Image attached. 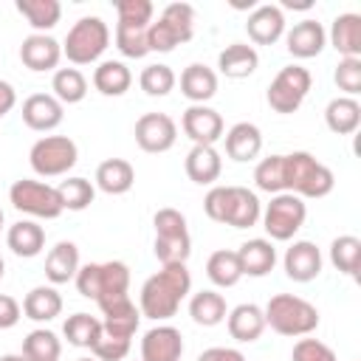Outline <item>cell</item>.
<instances>
[{
    "instance_id": "cell-1",
    "label": "cell",
    "mask_w": 361,
    "mask_h": 361,
    "mask_svg": "<svg viewBox=\"0 0 361 361\" xmlns=\"http://www.w3.org/2000/svg\"><path fill=\"white\" fill-rule=\"evenodd\" d=\"M189 290H192V274H189L186 262L161 265V271L152 274L141 285L138 310H141V316H147L152 322H166L178 313V307L189 296Z\"/></svg>"
},
{
    "instance_id": "cell-2",
    "label": "cell",
    "mask_w": 361,
    "mask_h": 361,
    "mask_svg": "<svg viewBox=\"0 0 361 361\" xmlns=\"http://www.w3.org/2000/svg\"><path fill=\"white\" fill-rule=\"evenodd\" d=\"M262 313H265V327H271L279 336H310L322 322L319 307L293 293L271 296Z\"/></svg>"
},
{
    "instance_id": "cell-3",
    "label": "cell",
    "mask_w": 361,
    "mask_h": 361,
    "mask_svg": "<svg viewBox=\"0 0 361 361\" xmlns=\"http://www.w3.org/2000/svg\"><path fill=\"white\" fill-rule=\"evenodd\" d=\"M333 186H336L333 169L324 166L322 161H316V155H310L305 149L285 155V192L299 195L302 200L305 197L316 200V197L330 195Z\"/></svg>"
},
{
    "instance_id": "cell-4",
    "label": "cell",
    "mask_w": 361,
    "mask_h": 361,
    "mask_svg": "<svg viewBox=\"0 0 361 361\" xmlns=\"http://www.w3.org/2000/svg\"><path fill=\"white\" fill-rule=\"evenodd\" d=\"M192 34H195V8L189 3L175 0V3L164 6V11L158 14V20L149 23V28H147V45H149V51L169 54L178 45L189 42Z\"/></svg>"
},
{
    "instance_id": "cell-5",
    "label": "cell",
    "mask_w": 361,
    "mask_h": 361,
    "mask_svg": "<svg viewBox=\"0 0 361 361\" xmlns=\"http://www.w3.org/2000/svg\"><path fill=\"white\" fill-rule=\"evenodd\" d=\"M155 226V243L152 251L158 257L161 265H172V262H186L192 254V240H189V228H186V217L183 212L164 206L155 212L152 217Z\"/></svg>"
},
{
    "instance_id": "cell-6",
    "label": "cell",
    "mask_w": 361,
    "mask_h": 361,
    "mask_svg": "<svg viewBox=\"0 0 361 361\" xmlns=\"http://www.w3.org/2000/svg\"><path fill=\"white\" fill-rule=\"evenodd\" d=\"M107 45H110L107 23L96 14H87L71 25V31L62 42V56H68V62H73V65H90L107 51Z\"/></svg>"
},
{
    "instance_id": "cell-7",
    "label": "cell",
    "mask_w": 361,
    "mask_h": 361,
    "mask_svg": "<svg viewBox=\"0 0 361 361\" xmlns=\"http://www.w3.org/2000/svg\"><path fill=\"white\" fill-rule=\"evenodd\" d=\"M79 161V147L68 135H42L28 152V164L39 178L68 175Z\"/></svg>"
},
{
    "instance_id": "cell-8",
    "label": "cell",
    "mask_w": 361,
    "mask_h": 361,
    "mask_svg": "<svg viewBox=\"0 0 361 361\" xmlns=\"http://www.w3.org/2000/svg\"><path fill=\"white\" fill-rule=\"evenodd\" d=\"M262 228L268 231L271 243H288L296 237V231L305 226L307 220V203L299 195L290 192H279L271 197V203L265 206V212L259 214Z\"/></svg>"
},
{
    "instance_id": "cell-9",
    "label": "cell",
    "mask_w": 361,
    "mask_h": 361,
    "mask_svg": "<svg viewBox=\"0 0 361 361\" xmlns=\"http://www.w3.org/2000/svg\"><path fill=\"white\" fill-rule=\"evenodd\" d=\"M310 85H313V76L307 68L302 65H285L279 68V73L271 79L268 90H265V99H268V107L274 113H282V116H290L302 107L305 96L310 93Z\"/></svg>"
},
{
    "instance_id": "cell-10",
    "label": "cell",
    "mask_w": 361,
    "mask_h": 361,
    "mask_svg": "<svg viewBox=\"0 0 361 361\" xmlns=\"http://www.w3.org/2000/svg\"><path fill=\"white\" fill-rule=\"evenodd\" d=\"M8 200L17 212H23L28 217H39V220H56L65 212L59 203L56 186H51L45 180H34V178L14 180L8 189Z\"/></svg>"
},
{
    "instance_id": "cell-11",
    "label": "cell",
    "mask_w": 361,
    "mask_h": 361,
    "mask_svg": "<svg viewBox=\"0 0 361 361\" xmlns=\"http://www.w3.org/2000/svg\"><path fill=\"white\" fill-rule=\"evenodd\" d=\"M178 141V124L172 116L166 113H144L138 121H135V144L144 149V152H166L172 149Z\"/></svg>"
},
{
    "instance_id": "cell-12",
    "label": "cell",
    "mask_w": 361,
    "mask_h": 361,
    "mask_svg": "<svg viewBox=\"0 0 361 361\" xmlns=\"http://www.w3.org/2000/svg\"><path fill=\"white\" fill-rule=\"evenodd\" d=\"M180 130L200 147H214L223 133H226V124H223V116L209 107V104H189L180 116Z\"/></svg>"
},
{
    "instance_id": "cell-13",
    "label": "cell",
    "mask_w": 361,
    "mask_h": 361,
    "mask_svg": "<svg viewBox=\"0 0 361 361\" xmlns=\"http://www.w3.org/2000/svg\"><path fill=\"white\" fill-rule=\"evenodd\" d=\"M65 118V104L54 93H31L23 102V121L25 127L37 133H51L62 124Z\"/></svg>"
},
{
    "instance_id": "cell-14",
    "label": "cell",
    "mask_w": 361,
    "mask_h": 361,
    "mask_svg": "<svg viewBox=\"0 0 361 361\" xmlns=\"http://www.w3.org/2000/svg\"><path fill=\"white\" fill-rule=\"evenodd\" d=\"M322 251L316 243L310 240H293L290 248L285 251L282 257V265H285V274L288 279L293 282H313L319 274H322Z\"/></svg>"
},
{
    "instance_id": "cell-15",
    "label": "cell",
    "mask_w": 361,
    "mask_h": 361,
    "mask_svg": "<svg viewBox=\"0 0 361 361\" xmlns=\"http://www.w3.org/2000/svg\"><path fill=\"white\" fill-rule=\"evenodd\" d=\"M59 59H62V42H56L51 34H28L20 45V62L34 73L56 71Z\"/></svg>"
},
{
    "instance_id": "cell-16",
    "label": "cell",
    "mask_w": 361,
    "mask_h": 361,
    "mask_svg": "<svg viewBox=\"0 0 361 361\" xmlns=\"http://www.w3.org/2000/svg\"><path fill=\"white\" fill-rule=\"evenodd\" d=\"M183 336L172 324H158L141 338V361H180Z\"/></svg>"
},
{
    "instance_id": "cell-17",
    "label": "cell",
    "mask_w": 361,
    "mask_h": 361,
    "mask_svg": "<svg viewBox=\"0 0 361 361\" xmlns=\"http://www.w3.org/2000/svg\"><path fill=\"white\" fill-rule=\"evenodd\" d=\"M127 290H130V268H127V262H121V259L99 262V282H96V299H93L99 305V310H104L113 302L127 299Z\"/></svg>"
},
{
    "instance_id": "cell-18",
    "label": "cell",
    "mask_w": 361,
    "mask_h": 361,
    "mask_svg": "<svg viewBox=\"0 0 361 361\" xmlns=\"http://www.w3.org/2000/svg\"><path fill=\"white\" fill-rule=\"evenodd\" d=\"M327 45V31L319 20H299L293 23L290 31H285V48L296 59H310L319 56Z\"/></svg>"
},
{
    "instance_id": "cell-19",
    "label": "cell",
    "mask_w": 361,
    "mask_h": 361,
    "mask_svg": "<svg viewBox=\"0 0 361 361\" xmlns=\"http://www.w3.org/2000/svg\"><path fill=\"white\" fill-rule=\"evenodd\" d=\"M245 31L251 42L257 45H274L279 37H285V11L274 3L254 6V11L245 20Z\"/></svg>"
},
{
    "instance_id": "cell-20",
    "label": "cell",
    "mask_w": 361,
    "mask_h": 361,
    "mask_svg": "<svg viewBox=\"0 0 361 361\" xmlns=\"http://www.w3.org/2000/svg\"><path fill=\"white\" fill-rule=\"evenodd\" d=\"M259 214H262L259 197H257L248 186H228V200H226L223 226H231V228H251V226H257Z\"/></svg>"
},
{
    "instance_id": "cell-21",
    "label": "cell",
    "mask_w": 361,
    "mask_h": 361,
    "mask_svg": "<svg viewBox=\"0 0 361 361\" xmlns=\"http://www.w3.org/2000/svg\"><path fill=\"white\" fill-rule=\"evenodd\" d=\"M226 327H228V336L240 344H251L257 341L262 333H265V313L259 305L254 302H243L237 307L228 310L226 316Z\"/></svg>"
},
{
    "instance_id": "cell-22",
    "label": "cell",
    "mask_w": 361,
    "mask_h": 361,
    "mask_svg": "<svg viewBox=\"0 0 361 361\" xmlns=\"http://www.w3.org/2000/svg\"><path fill=\"white\" fill-rule=\"evenodd\" d=\"M226 138V155L237 164H245V161H254L259 152H262V133L257 124L251 121H237L228 127V133L223 135Z\"/></svg>"
},
{
    "instance_id": "cell-23",
    "label": "cell",
    "mask_w": 361,
    "mask_h": 361,
    "mask_svg": "<svg viewBox=\"0 0 361 361\" xmlns=\"http://www.w3.org/2000/svg\"><path fill=\"white\" fill-rule=\"evenodd\" d=\"M237 259H240L243 276H265L276 265V248H274L271 240L254 237V240H245L237 248Z\"/></svg>"
},
{
    "instance_id": "cell-24",
    "label": "cell",
    "mask_w": 361,
    "mask_h": 361,
    "mask_svg": "<svg viewBox=\"0 0 361 361\" xmlns=\"http://www.w3.org/2000/svg\"><path fill=\"white\" fill-rule=\"evenodd\" d=\"M327 42L344 56H355L361 59V14L355 11H347V14H338L327 31Z\"/></svg>"
},
{
    "instance_id": "cell-25",
    "label": "cell",
    "mask_w": 361,
    "mask_h": 361,
    "mask_svg": "<svg viewBox=\"0 0 361 361\" xmlns=\"http://www.w3.org/2000/svg\"><path fill=\"white\" fill-rule=\"evenodd\" d=\"M257 65H259V54L248 42H231L217 54V68L228 79H245L257 71Z\"/></svg>"
},
{
    "instance_id": "cell-26",
    "label": "cell",
    "mask_w": 361,
    "mask_h": 361,
    "mask_svg": "<svg viewBox=\"0 0 361 361\" xmlns=\"http://www.w3.org/2000/svg\"><path fill=\"white\" fill-rule=\"evenodd\" d=\"M180 93L192 104H206L217 93V73L203 62L186 65L183 73H180Z\"/></svg>"
},
{
    "instance_id": "cell-27",
    "label": "cell",
    "mask_w": 361,
    "mask_h": 361,
    "mask_svg": "<svg viewBox=\"0 0 361 361\" xmlns=\"http://www.w3.org/2000/svg\"><path fill=\"white\" fill-rule=\"evenodd\" d=\"M183 169L189 175L192 183H200V186H209L220 178L223 172V158L214 147H200L195 144L189 152H186V161H183Z\"/></svg>"
},
{
    "instance_id": "cell-28",
    "label": "cell",
    "mask_w": 361,
    "mask_h": 361,
    "mask_svg": "<svg viewBox=\"0 0 361 361\" xmlns=\"http://www.w3.org/2000/svg\"><path fill=\"white\" fill-rule=\"evenodd\" d=\"M102 316H104L102 319V330L107 336H116V338H133L138 324H141V310L130 302V296L121 299V302L107 305L102 310Z\"/></svg>"
},
{
    "instance_id": "cell-29",
    "label": "cell",
    "mask_w": 361,
    "mask_h": 361,
    "mask_svg": "<svg viewBox=\"0 0 361 361\" xmlns=\"http://www.w3.org/2000/svg\"><path fill=\"white\" fill-rule=\"evenodd\" d=\"M135 183V169L124 158H107L96 166V186L104 195H127Z\"/></svg>"
},
{
    "instance_id": "cell-30",
    "label": "cell",
    "mask_w": 361,
    "mask_h": 361,
    "mask_svg": "<svg viewBox=\"0 0 361 361\" xmlns=\"http://www.w3.org/2000/svg\"><path fill=\"white\" fill-rule=\"evenodd\" d=\"M79 271V248L71 240L56 243L45 257V276L51 285H65Z\"/></svg>"
},
{
    "instance_id": "cell-31",
    "label": "cell",
    "mask_w": 361,
    "mask_h": 361,
    "mask_svg": "<svg viewBox=\"0 0 361 361\" xmlns=\"http://www.w3.org/2000/svg\"><path fill=\"white\" fill-rule=\"evenodd\" d=\"M324 124L336 135H350L361 124V104L353 96H336L324 107Z\"/></svg>"
},
{
    "instance_id": "cell-32",
    "label": "cell",
    "mask_w": 361,
    "mask_h": 361,
    "mask_svg": "<svg viewBox=\"0 0 361 361\" xmlns=\"http://www.w3.org/2000/svg\"><path fill=\"white\" fill-rule=\"evenodd\" d=\"M6 243L17 257L31 259L45 248V228L37 220H17L6 231Z\"/></svg>"
},
{
    "instance_id": "cell-33",
    "label": "cell",
    "mask_w": 361,
    "mask_h": 361,
    "mask_svg": "<svg viewBox=\"0 0 361 361\" xmlns=\"http://www.w3.org/2000/svg\"><path fill=\"white\" fill-rule=\"evenodd\" d=\"M23 313L31 322H51L62 313V296L54 285H37L23 299Z\"/></svg>"
},
{
    "instance_id": "cell-34",
    "label": "cell",
    "mask_w": 361,
    "mask_h": 361,
    "mask_svg": "<svg viewBox=\"0 0 361 361\" xmlns=\"http://www.w3.org/2000/svg\"><path fill=\"white\" fill-rule=\"evenodd\" d=\"M189 316L200 327H217L228 316V305L217 290H197L189 299Z\"/></svg>"
},
{
    "instance_id": "cell-35",
    "label": "cell",
    "mask_w": 361,
    "mask_h": 361,
    "mask_svg": "<svg viewBox=\"0 0 361 361\" xmlns=\"http://www.w3.org/2000/svg\"><path fill=\"white\" fill-rule=\"evenodd\" d=\"M130 85H133V73L118 59H104L93 71V87L102 96H124L130 90Z\"/></svg>"
},
{
    "instance_id": "cell-36",
    "label": "cell",
    "mask_w": 361,
    "mask_h": 361,
    "mask_svg": "<svg viewBox=\"0 0 361 361\" xmlns=\"http://www.w3.org/2000/svg\"><path fill=\"white\" fill-rule=\"evenodd\" d=\"M14 6L28 20V25L34 28V34L51 31L59 23V17H62V3L59 0H17Z\"/></svg>"
},
{
    "instance_id": "cell-37",
    "label": "cell",
    "mask_w": 361,
    "mask_h": 361,
    "mask_svg": "<svg viewBox=\"0 0 361 361\" xmlns=\"http://www.w3.org/2000/svg\"><path fill=\"white\" fill-rule=\"evenodd\" d=\"M62 336L68 338V344L82 347V350H93V344L102 338V319L90 316V313H73L65 319L62 324Z\"/></svg>"
},
{
    "instance_id": "cell-38",
    "label": "cell",
    "mask_w": 361,
    "mask_h": 361,
    "mask_svg": "<svg viewBox=\"0 0 361 361\" xmlns=\"http://www.w3.org/2000/svg\"><path fill=\"white\" fill-rule=\"evenodd\" d=\"M206 276L217 285V288H234L243 279V268L237 259V251L220 248L206 259Z\"/></svg>"
},
{
    "instance_id": "cell-39",
    "label": "cell",
    "mask_w": 361,
    "mask_h": 361,
    "mask_svg": "<svg viewBox=\"0 0 361 361\" xmlns=\"http://www.w3.org/2000/svg\"><path fill=\"white\" fill-rule=\"evenodd\" d=\"M51 90L62 104H79L87 96V79L79 68H56L51 79Z\"/></svg>"
},
{
    "instance_id": "cell-40",
    "label": "cell",
    "mask_w": 361,
    "mask_h": 361,
    "mask_svg": "<svg viewBox=\"0 0 361 361\" xmlns=\"http://www.w3.org/2000/svg\"><path fill=\"white\" fill-rule=\"evenodd\" d=\"M23 355L28 361H59L62 355V341L54 330L37 327L23 338Z\"/></svg>"
},
{
    "instance_id": "cell-41",
    "label": "cell",
    "mask_w": 361,
    "mask_h": 361,
    "mask_svg": "<svg viewBox=\"0 0 361 361\" xmlns=\"http://www.w3.org/2000/svg\"><path fill=\"white\" fill-rule=\"evenodd\" d=\"M56 195H59L62 209H68V212H85L93 203V197H96V186L87 178L73 175V178H65L56 186Z\"/></svg>"
},
{
    "instance_id": "cell-42",
    "label": "cell",
    "mask_w": 361,
    "mask_h": 361,
    "mask_svg": "<svg viewBox=\"0 0 361 361\" xmlns=\"http://www.w3.org/2000/svg\"><path fill=\"white\" fill-rule=\"evenodd\" d=\"M330 262L347 274V276H355L358 268H361V240L353 237V234H341L330 243Z\"/></svg>"
},
{
    "instance_id": "cell-43",
    "label": "cell",
    "mask_w": 361,
    "mask_h": 361,
    "mask_svg": "<svg viewBox=\"0 0 361 361\" xmlns=\"http://www.w3.org/2000/svg\"><path fill=\"white\" fill-rule=\"evenodd\" d=\"M254 183H257V189H262L268 195L285 192V155L262 158L257 164V169H254Z\"/></svg>"
},
{
    "instance_id": "cell-44",
    "label": "cell",
    "mask_w": 361,
    "mask_h": 361,
    "mask_svg": "<svg viewBox=\"0 0 361 361\" xmlns=\"http://www.w3.org/2000/svg\"><path fill=\"white\" fill-rule=\"evenodd\" d=\"M138 85H141V90H144L147 96H166V93L175 90L178 76H175V71H172L169 65L155 62V65H147V68L141 71Z\"/></svg>"
},
{
    "instance_id": "cell-45",
    "label": "cell",
    "mask_w": 361,
    "mask_h": 361,
    "mask_svg": "<svg viewBox=\"0 0 361 361\" xmlns=\"http://www.w3.org/2000/svg\"><path fill=\"white\" fill-rule=\"evenodd\" d=\"M147 28H149V25H147ZM147 28L116 23V48H118L127 59H144V56L149 54V45H147Z\"/></svg>"
},
{
    "instance_id": "cell-46",
    "label": "cell",
    "mask_w": 361,
    "mask_h": 361,
    "mask_svg": "<svg viewBox=\"0 0 361 361\" xmlns=\"http://www.w3.org/2000/svg\"><path fill=\"white\" fill-rule=\"evenodd\" d=\"M116 14H118V23H124V25L147 28L152 23L155 6L149 0H116Z\"/></svg>"
},
{
    "instance_id": "cell-47",
    "label": "cell",
    "mask_w": 361,
    "mask_h": 361,
    "mask_svg": "<svg viewBox=\"0 0 361 361\" xmlns=\"http://www.w3.org/2000/svg\"><path fill=\"white\" fill-rule=\"evenodd\" d=\"M333 79H336L338 90H344V96L355 99V93H361V59H355V56L338 59Z\"/></svg>"
},
{
    "instance_id": "cell-48",
    "label": "cell",
    "mask_w": 361,
    "mask_h": 361,
    "mask_svg": "<svg viewBox=\"0 0 361 361\" xmlns=\"http://www.w3.org/2000/svg\"><path fill=\"white\" fill-rule=\"evenodd\" d=\"M290 361H338L333 347H327L324 341L319 338H299L293 344V353H290Z\"/></svg>"
},
{
    "instance_id": "cell-49",
    "label": "cell",
    "mask_w": 361,
    "mask_h": 361,
    "mask_svg": "<svg viewBox=\"0 0 361 361\" xmlns=\"http://www.w3.org/2000/svg\"><path fill=\"white\" fill-rule=\"evenodd\" d=\"M90 353L96 361H124L130 353V338H116V336H107L102 330V338L93 344Z\"/></svg>"
},
{
    "instance_id": "cell-50",
    "label": "cell",
    "mask_w": 361,
    "mask_h": 361,
    "mask_svg": "<svg viewBox=\"0 0 361 361\" xmlns=\"http://www.w3.org/2000/svg\"><path fill=\"white\" fill-rule=\"evenodd\" d=\"M76 290L85 296V299H96V282H99V262H87V265H79L76 276Z\"/></svg>"
},
{
    "instance_id": "cell-51",
    "label": "cell",
    "mask_w": 361,
    "mask_h": 361,
    "mask_svg": "<svg viewBox=\"0 0 361 361\" xmlns=\"http://www.w3.org/2000/svg\"><path fill=\"white\" fill-rule=\"evenodd\" d=\"M20 316H23V305H20L14 296L0 293V330L14 327V324L20 322Z\"/></svg>"
},
{
    "instance_id": "cell-52",
    "label": "cell",
    "mask_w": 361,
    "mask_h": 361,
    "mask_svg": "<svg viewBox=\"0 0 361 361\" xmlns=\"http://www.w3.org/2000/svg\"><path fill=\"white\" fill-rule=\"evenodd\" d=\"M197 361H245L237 347H209L197 355Z\"/></svg>"
},
{
    "instance_id": "cell-53",
    "label": "cell",
    "mask_w": 361,
    "mask_h": 361,
    "mask_svg": "<svg viewBox=\"0 0 361 361\" xmlns=\"http://www.w3.org/2000/svg\"><path fill=\"white\" fill-rule=\"evenodd\" d=\"M14 104H17V90H14V85L6 82V79H0V118L8 116V113L14 110Z\"/></svg>"
},
{
    "instance_id": "cell-54",
    "label": "cell",
    "mask_w": 361,
    "mask_h": 361,
    "mask_svg": "<svg viewBox=\"0 0 361 361\" xmlns=\"http://www.w3.org/2000/svg\"><path fill=\"white\" fill-rule=\"evenodd\" d=\"M310 6H313L310 0H305V3H293V0H285L279 8H310Z\"/></svg>"
},
{
    "instance_id": "cell-55",
    "label": "cell",
    "mask_w": 361,
    "mask_h": 361,
    "mask_svg": "<svg viewBox=\"0 0 361 361\" xmlns=\"http://www.w3.org/2000/svg\"><path fill=\"white\" fill-rule=\"evenodd\" d=\"M0 361H28L23 353H6V355H0Z\"/></svg>"
},
{
    "instance_id": "cell-56",
    "label": "cell",
    "mask_w": 361,
    "mask_h": 361,
    "mask_svg": "<svg viewBox=\"0 0 361 361\" xmlns=\"http://www.w3.org/2000/svg\"><path fill=\"white\" fill-rule=\"evenodd\" d=\"M3 274H6V262H3V257H0V279H3Z\"/></svg>"
},
{
    "instance_id": "cell-57",
    "label": "cell",
    "mask_w": 361,
    "mask_h": 361,
    "mask_svg": "<svg viewBox=\"0 0 361 361\" xmlns=\"http://www.w3.org/2000/svg\"><path fill=\"white\" fill-rule=\"evenodd\" d=\"M0 228H3V209H0Z\"/></svg>"
},
{
    "instance_id": "cell-58",
    "label": "cell",
    "mask_w": 361,
    "mask_h": 361,
    "mask_svg": "<svg viewBox=\"0 0 361 361\" xmlns=\"http://www.w3.org/2000/svg\"><path fill=\"white\" fill-rule=\"evenodd\" d=\"M79 361H96V358H79Z\"/></svg>"
}]
</instances>
